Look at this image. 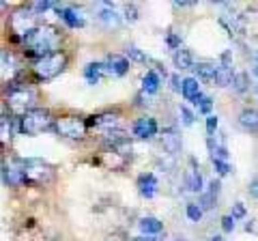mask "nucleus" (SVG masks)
<instances>
[{
  "label": "nucleus",
  "mask_w": 258,
  "mask_h": 241,
  "mask_svg": "<svg viewBox=\"0 0 258 241\" xmlns=\"http://www.w3.org/2000/svg\"><path fill=\"white\" fill-rule=\"evenodd\" d=\"M20 120H22V132L28 134V136L41 134V132H45V130H50L52 125H56L54 118H52V114H50L47 110H43V108H32V110L26 112V114H24Z\"/></svg>",
  "instance_id": "obj_3"
},
{
  "label": "nucleus",
  "mask_w": 258,
  "mask_h": 241,
  "mask_svg": "<svg viewBox=\"0 0 258 241\" xmlns=\"http://www.w3.org/2000/svg\"><path fill=\"white\" fill-rule=\"evenodd\" d=\"M239 127H241V130H245V132H249V134H256L258 132V110H254V108L241 110Z\"/></svg>",
  "instance_id": "obj_10"
},
{
  "label": "nucleus",
  "mask_w": 258,
  "mask_h": 241,
  "mask_svg": "<svg viewBox=\"0 0 258 241\" xmlns=\"http://www.w3.org/2000/svg\"><path fill=\"white\" fill-rule=\"evenodd\" d=\"M64 67H67V56L62 52H54L37 58L35 65H32V71H35V76L39 80H54L56 76L62 74Z\"/></svg>",
  "instance_id": "obj_2"
},
{
  "label": "nucleus",
  "mask_w": 258,
  "mask_h": 241,
  "mask_svg": "<svg viewBox=\"0 0 258 241\" xmlns=\"http://www.w3.org/2000/svg\"><path fill=\"white\" fill-rule=\"evenodd\" d=\"M13 71H15V56L9 50H3V74H5V78H7V74L11 76Z\"/></svg>",
  "instance_id": "obj_25"
},
{
  "label": "nucleus",
  "mask_w": 258,
  "mask_h": 241,
  "mask_svg": "<svg viewBox=\"0 0 258 241\" xmlns=\"http://www.w3.org/2000/svg\"><path fill=\"white\" fill-rule=\"evenodd\" d=\"M232 88H235L237 93H245L247 91V74H243V71L235 74V78H232Z\"/></svg>",
  "instance_id": "obj_26"
},
{
  "label": "nucleus",
  "mask_w": 258,
  "mask_h": 241,
  "mask_svg": "<svg viewBox=\"0 0 258 241\" xmlns=\"http://www.w3.org/2000/svg\"><path fill=\"white\" fill-rule=\"evenodd\" d=\"M185 211H187V218L191 222H200V218H203V209H200V205H196V203H189Z\"/></svg>",
  "instance_id": "obj_28"
},
{
  "label": "nucleus",
  "mask_w": 258,
  "mask_h": 241,
  "mask_svg": "<svg viewBox=\"0 0 258 241\" xmlns=\"http://www.w3.org/2000/svg\"><path fill=\"white\" fill-rule=\"evenodd\" d=\"M32 11H35L37 15H41V13H45L47 9H52V7H56V3H47V0H43V3H30L28 5Z\"/></svg>",
  "instance_id": "obj_30"
},
{
  "label": "nucleus",
  "mask_w": 258,
  "mask_h": 241,
  "mask_svg": "<svg viewBox=\"0 0 258 241\" xmlns=\"http://www.w3.org/2000/svg\"><path fill=\"white\" fill-rule=\"evenodd\" d=\"M185 186H187L189 192H200L203 190V174L196 168V162L191 159V168L187 170V176H185Z\"/></svg>",
  "instance_id": "obj_18"
},
{
  "label": "nucleus",
  "mask_w": 258,
  "mask_h": 241,
  "mask_svg": "<svg viewBox=\"0 0 258 241\" xmlns=\"http://www.w3.org/2000/svg\"><path fill=\"white\" fill-rule=\"evenodd\" d=\"M106 71L110 76H125L127 71H129V61H127V56H120V54H108V58H106Z\"/></svg>",
  "instance_id": "obj_9"
},
{
  "label": "nucleus",
  "mask_w": 258,
  "mask_h": 241,
  "mask_svg": "<svg viewBox=\"0 0 258 241\" xmlns=\"http://www.w3.org/2000/svg\"><path fill=\"white\" fill-rule=\"evenodd\" d=\"M161 147L166 149V153L176 155L181 151V136L174 130H164V134H161Z\"/></svg>",
  "instance_id": "obj_12"
},
{
  "label": "nucleus",
  "mask_w": 258,
  "mask_h": 241,
  "mask_svg": "<svg viewBox=\"0 0 258 241\" xmlns=\"http://www.w3.org/2000/svg\"><path fill=\"white\" fill-rule=\"evenodd\" d=\"M86 123L80 118H74V116H62L56 120L54 130L58 136H62V138H69V140H80L86 136Z\"/></svg>",
  "instance_id": "obj_6"
},
{
  "label": "nucleus",
  "mask_w": 258,
  "mask_h": 241,
  "mask_svg": "<svg viewBox=\"0 0 258 241\" xmlns=\"http://www.w3.org/2000/svg\"><path fill=\"white\" fill-rule=\"evenodd\" d=\"M172 63L176 69H194V54L187 50V47H181V50H176L172 54Z\"/></svg>",
  "instance_id": "obj_16"
},
{
  "label": "nucleus",
  "mask_w": 258,
  "mask_h": 241,
  "mask_svg": "<svg viewBox=\"0 0 258 241\" xmlns=\"http://www.w3.org/2000/svg\"><path fill=\"white\" fill-rule=\"evenodd\" d=\"M247 192H249V196L258 198V179H254L252 183H249V186H247Z\"/></svg>",
  "instance_id": "obj_38"
},
{
  "label": "nucleus",
  "mask_w": 258,
  "mask_h": 241,
  "mask_svg": "<svg viewBox=\"0 0 258 241\" xmlns=\"http://www.w3.org/2000/svg\"><path fill=\"white\" fill-rule=\"evenodd\" d=\"M99 22L103 24L106 28H118L120 26V15L112 9V5L106 3V9L99 11Z\"/></svg>",
  "instance_id": "obj_17"
},
{
  "label": "nucleus",
  "mask_w": 258,
  "mask_h": 241,
  "mask_svg": "<svg viewBox=\"0 0 258 241\" xmlns=\"http://www.w3.org/2000/svg\"><path fill=\"white\" fill-rule=\"evenodd\" d=\"M254 74H256V76H258V65H256V69H254Z\"/></svg>",
  "instance_id": "obj_42"
},
{
  "label": "nucleus",
  "mask_w": 258,
  "mask_h": 241,
  "mask_svg": "<svg viewBox=\"0 0 258 241\" xmlns=\"http://www.w3.org/2000/svg\"><path fill=\"white\" fill-rule=\"evenodd\" d=\"M116 123H118V114H114V112H103V114L91 116V120H88L86 125L106 127V132H110V130H116Z\"/></svg>",
  "instance_id": "obj_14"
},
{
  "label": "nucleus",
  "mask_w": 258,
  "mask_h": 241,
  "mask_svg": "<svg viewBox=\"0 0 258 241\" xmlns=\"http://www.w3.org/2000/svg\"><path fill=\"white\" fill-rule=\"evenodd\" d=\"M194 103H196V106H198V112H203V114H209V112H211V106H213L211 99L205 97V95H200V97L194 101Z\"/></svg>",
  "instance_id": "obj_29"
},
{
  "label": "nucleus",
  "mask_w": 258,
  "mask_h": 241,
  "mask_svg": "<svg viewBox=\"0 0 258 241\" xmlns=\"http://www.w3.org/2000/svg\"><path fill=\"white\" fill-rule=\"evenodd\" d=\"M159 74L157 71H147V74H144V80H142V91L144 93H149V95H155L157 91H159Z\"/></svg>",
  "instance_id": "obj_22"
},
{
  "label": "nucleus",
  "mask_w": 258,
  "mask_h": 241,
  "mask_svg": "<svg viewBox=\"0 0 258 241\" xmlns=\"http://www.w3.org/2000/svg\"><path fill=\"white\" fill-rule=\"evenodd\" d=\"M132 241H159L157 237H138V239H132Z\"/></svg>",
  "instance_id": "obj_39"
},
{
  "label": "nucleus",
  "mask_w": 258,
  "mask_h": 241,
  "mask_svg": "<svg viewBox=\"0 0 258 241\" xmlns=\"http://www.w3.org/2000/svg\"><path fill=\"white\" fill-rule=\"evenodd\" d=\"M37 18L39 15L30 9V7H24V9H20V11H15L13 15H11V22H9V26H11V30L15 35H26V33H30L32 28H37L35 26V22H37Z\"/></svg>",
  "instance_id": "obj_7"
},
{
  "label": "nucleus",
  "mask_w": 258,
  "mask_h": 241,
  "mask_svg": "<svg viewBox=\"0 0 258 241\" xmlns=\"http://www.w3.org/2000/svg\"><path fill=\"white\" fill-rule=\"evenodd\" d=\"M157 120L153 118V116H142V118H138L134 123V136L136 138H142V140H149V138H153V136L157 134Z\"/></svg>",
  "instance_id": "obj_8"
},
{
  "label": "nucleus",
  "mask_w": 258,
  "mask_h": 241,
  "mask_svg": "<svg viewBox=\"0 0 258 241\" xmlns=\"http://www.w3.org/2000/svg\"><path fill=\"white\" fill-rule=\"evenodd\" d=\"M103 71H106V65H101V63H88L84 67V78L88 84H97L103 76Z\"/></svg>",
  "instance_id": "obj_21"
},
{
  "label": "nucleus",
  "mask_w": 258,
  "mask_h": 241,
  "mask_svg": "<svg viewBox=\"0 0 258 241\" xmlns=\"http://www.w3.org/2000/svg\"><path fill=\"white\" fill-rule=\"evenodd\" d=\"M215 192L213 190H209V192H203V194H200V209H203V211H211V209L215 207Z\"/></svg>",
  "instance_id": "obj_24"
},
{
  "label": "nucleus",
  "mask_w": 258,
  "mask_h": 241,
  "mask_svg": "<svg viewBox=\"0 0 258 241\" xmlns=\"http://www.w3.org/2000/svg\"><path fill=\"white\" fill-rule=\"evenodd\" d=\"M7 103L11 106V110L15 112V114H26V112H30L32 103H35V93L30 91V88L26 86H11L9 93H7Z\"/></svg>",
  "instance_id": "obj_5"
},
{
  "label": "nucleus",
  "mask_w": 258,
  "mask_h": 241,
  "mask_svg": "<svg viewBox=\"0 0 258 241\" xmlns=\"http://www.w3.org/2000/svg\"><path fill=\"white\" fill-rule=\"evenodd\" d=\"M3 181H5V186H9V188H18V186H22V183L28 181V179H26V174H24L22 168L3 166Z\"/></svg>",
  "instance_id": "obj_13"
},
{
  "label": "nucleus",
  "mask_w": 258,
  "mask_h": 241,
  "mask_svg": "<svg viewBox=\"0 0 258 241\" xmlns=\"http://www.w3.org/2000/svg\"><path fill=\"white\" fill-rule=\"evenodd\" d=\"M22 170L26 174V179L32 183H39V186H45V183H52L54 179V168L50 164L41 162V159H20Z\"/></svg>",
  "instance_id": "obj_4"
},
{
  "label": "nucleus",
  "mask_w": 258,
  "mask_h": 241,
  "mask_svg": "<svg viewBox=\"0 0 258 241\" xmlns=\"http://www.w3.org/2000/svg\"><path fill=\"white\" fill-rule=\"evenodd\" d=\"M168 45H170L174 52H176V50H181V39L170 33V35H168Z\"/></svg>",
  "instance_id": "obj_37"
},
{
  "label": "nucleus",
  "mask_w": 258,
  "mask_h": 241,
  "mask_svg": "<svg viewBox=\"0 0 258 241\" xmlns=\"http://www.w3.org/2000/svg\"><path fill=\"white\" fill-rule=\"evenodd\" d=\"M22 41L32 54H39V58H41V56L54 54L58 50L60 33L54 26H37V28H32L30 33L24 35Z\"/></svg>",
  "instance_id": "obj_1"
},
{
  "label": "nucleus",
  "mask_w": 258,
  "mask_h": 241,
  "mask_svg": "<svg viewBox=\"0 0 258 241\" xmlns=\"http://www.w3.org/2000/svg\"><path fill=\"white\" fill-rule=\"evenodd\" d=\"M211 241H224V239H222V237H213Z\"/></svg>",
  "instance_id": "obj_40"
},
{
  "label": "nucleus",
  "mask_w": 258,
  "mask_h": 241,
  "mask_svg": "<svg viewBox=\"0 0 258 241\" xmlns=\"http://www.w3.org/2000/svg\"><path fill=\"white\" fill-rule=\"evenodd\" d=\"M127 56H129V61H134V63H149V56L144 54L142 50H138L136 45L127 47Z\"/></svg>",
  "instance_id": "obj_27"
},
{
  "label": "nucleus",
  "mask_w": 258,
  "mask_h": 241,
  "mask_svg": "<svg viewBox=\"0 0 258 241\" xmlns=\"http://www.w3.org/2000/svg\"><path fill=\"white\" fill-rule=\"evenodd\" d=\"M170 241H185V239H181V237H176V239H170Z\"/></svg>",
  "instance_id": "obj_41"
},
{
  "label": "nucleus",
  "mask_w": 258,
  "mask_h": 241,
  "mask_svg": "<svg viewBox=\"0 0 258 241\" xmlns=\"http://www.w3.org/2000/svg\"><path fill=\"white\" fill-rule=\"evenodd\" d=\"M54 9H58L60 20L67 24L69 28H82V26H84V18H82V15H80L76 9H62L60 5H56Z\"/></svg>",
  "instance_id": "obj_15"
},
{
  "label": "nucleus",
  "mask_w": 258,
  "mask_h": 241,
  "mask_svg": "<svg viewBox=\"0 0 258 241\" xmlns=\"http://www.w3.org/2000/svg\"><path fill=\"white\" fill-rule=\"evenodd\" d=\"M140 230L144 232L147 237H157L161 230H164V224H161L157 218H142L140 220Z\"/></svg>",
  "instance_id": "obj_20"
},
{
  "label": "nucleus",
  "mask_w": 258,
  "mask_h": 241,
  "mask_svg": "<svg viewBox=\"0 0 258 241\" xmlns=\"http://www.w3.org/2000/svg\"><path fill=\"white\" fill-rule=\"evenodd\" d=\"M125 20L127 22H136V20H138V7H136V5H125Z\"/></svg>",
  "instance_id": "obj_32"
},
{
  "label": "nucleus",
  "mask_w": 258,
  "mask_h": 241,
  "mask_svg": "<svg viewBox=\"0 0 258 241\" xmlns=\"http://www.w3.org/2000/svg\"><path fill=\"white\" fill-rule=\"evenodd\" d=\"M213 166H215V170H217V174H220V176H226L230 172V166L226 162H220V159H213Z\"/></svg>",
  "instance_id": "obj_33"
},
{
  "label": "nucleus",
  "mask_w": 258,
  "mask_h": 241,
  "mask_svg": "<svg viewBox=\"0 0 258 241\" xmlns=\"http://www.w3.org/2000/svg\"><path fill=\"white\" fill-rule=\"evenodd\" d=\"M194 69H196L198 78L207 80V82H211V80L217 78V65H215V63H198Z\"/></svg>",
  "instance_id": "obj_23"
},
{
  "label": "nucleus",
  "mask_w": 258,
  "mask_h": 241,
  "mask_svg": "<svg viewBox=\"0 0 258 241\" xmlns=\"http://www.w3.org/2000/svg\"><path fill=\"white\" fill-rule=\"evenodd\" d=\"M232 218L235 220H239V218H245V207H243V203H235L232 205Z\"/></svg>",
  "instance_id": "obj_36"
},
{
  "label": "nucleus",
  "mask_w": 258,
  "mask_h": 241,
  "mask_svg": "<svg viewBox=\"0 0 258 241\" xmlns=\"http://www.w3.org/2000/svg\"><path fill=\"white\" fill-rule=\"evenodd\" d=\"M138 192L144 198H153L157 192V179L153 172H144L138 176Z\"/></svg>",
  "instance_id": "obj_11"
},
{
  "label": "nucleus",
  "mask_w": 258,
  "mask_h": 241,
  "mask_svg": "<svg viewBox=\"0 0 258 241\" xmlns=\"http://www.w3.org/2000/svg\"><path fill=\"white\" fill-rule=\"evenodd\" d=\"M215 130H217V116H215V114H211V116L207 118V134H209V138H213Z\"/></svg>",
  "instance_id": "obj_35"
},
{
  "label": "nucleus",
  "mask_w": 258,
  "mask_h": 241,
  "mask_svg": "<svg viewBox=\"0 0 258 241\" xmlns=\"http://www.w3.org/2000/svg\"><path fill=\"white\" fill-rule=\"evenodd\" d=\"M181 93H183L185 99L194 103V101L200 97V84H198V80L196 78H185L183 80V86H181Z\"/></svg>",
  "instance_id": "obj_19"
},
{
  "label": "nucleus",
  "mask_w": 258,
  "mask_h": 241,
  "mask_svg": "<svg viewBox=\"0 0 258 241\" xmlns=\"http://www.w3.org/2000/svg\"><path fill=\"white\" fill-rule=\"evenodd\" d=\"M222 228H224V232L235 230V218H232V215H224L222 218Z\"/></svg>",
  "instance_id": "obj_34"
},
{
  "label": "nucleus",
  "mask_w": 258,
  "mask_h": 241,
  "mask_svg": "<svg viewBox=\"0 0 258 241\" xmlns=\"http://www.w3.org/2000/svg\"><path fill=\"white\" fill-rule=\"evenodd\" d=\"M179 116L183 120V125H191L194 123V112L187 106H179Z\"/></svg>",
  "instance_id": "obj_31"
}]
</instances>
